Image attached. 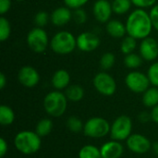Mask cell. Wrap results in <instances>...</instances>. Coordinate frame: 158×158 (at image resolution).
Here are the masks:
<instances>
[{"instance_id":"obj_37","label":"cell","mask_w":158,"mask_h":158,"mask_svg":"<svg viewBox=\"0 0 158 158\" xmlns=\"http://www.w3.org/2000/svg\"><path fill=\"white\" fill-rule=\"evenodd\" d=\"M7 150H8L7 143L3 137H1L0 138V157H4L7 154Z\"/></svg>"},{"instance_id":"obj_3","label":"cell","mask_w":158,"mask_h":158,"mask_svg":"<svg viewBox=\"0 0 158 158\" xmlns=\"http://www.w3.org/2000/svg\"><path fill=\"white\" fill-rule=\"evenodd\" d=\"M68 98L65 93L60 91H52L44 98V111L53 118H59L65 114L68 108Z\"/></svg>"},{"instance_id":"obj_42","label":"cell","mask_w":158,"mask_h":158,"mask_svg":"<svg viewBox=\"0 0 158 158\" xmlns=\"http://www.w3.org/2000/svg\"><path fill=\"white\" fill-rule=\"evenodd\" d=\"M15 1H17V2H21V1H25V0H15Z\"/></svg>"},{"instance_id":"obj_1","label":"cell","mask_w":158,"mask_h":158,"mask_svg":"<svg viewBox=\"0 0 158 158\" xmlns=\"http://www.w3.org/2000/svg\"><path fill=\"white\" fill-rule=\"evenodd\" d=\"M126 29L127 34L137 40L149 37L154 29L150 13L143 8L134 9L127 19Z\"/></svg>"},{"instance_id":"obj_24","label":"cell","mask_w":158,"mask_h":158,"mask_svg":"<svg viewBox=\"0 0 158 158\" xmlns=\"http://www.w3.org/2000/svg\"><path fill=\"white\" fill-rule=\"evenodd\" d=\"M112 9L113 13L117 15H124L129 12L131 7V0H113Z\"/></svg>"},{"instance_id":"obj_40","label":"cell","mask_w":158,"mask_h":158,"mask_svg":"<svg viewBox=\"0 0 158 158\" xmlns=\"http://www.w3.org/2000/svg\"><path fill=\"white\" fill-rule=\"evenodd\" d=\"M139 119H140L143 123H145V122H147L149 119H151V115H150V114H147V113H145V112H143V113L140 114Z\"/></svg>"},{"instance_id":"obj_15","label":"cell","mask_w":158,"mask_h":158,"mask_svg":"<svg viewBox=\"0 0 158 158\" xmlns=\"http://www.w3.org/2000/svg\"><path fill=\"white\" fill-rule=\"evenodd\" d=\"M102 158H120L123 155L124 147L120 142L111 140L105 143L100 147Z\"/></svg>"},{"instance_id":"obj_26","label":"cell","mask_w":158,"mask_h":158,"mask_svg":"<svg viewBox=\"0 0 158 158\" xmlns=\"http://www.w3.org/2000/svg\"><path fill=\"white\" fill-rule=\"evenodd\" d=\"M136 47H137V39L130 35H126L124 38H122L120 44V50L124 55H129L131 53H133Z\"/></svg>"},{"instance_id":"obj_23","label":"cell","mask_w":158,"mask_h":158,"mask_svg":"<svg viewBox=\"0 0 158 158\" xmlns=\"http://www.w3.org/2000/svg\"><path fill=\"white\" fill-rule=\"evenodd\" d=\"M78 156L79 158H102V155L100 148L92 144H86L81 148Z\"/></svg>"},{"instance_id":"obj_22","label":"cell","mask_w":158,"mask_h":158,"mask_svg":"<svg viewBox=\"0 0 158 158\" xmlns=\"http://www.w3.org/2000/svg\"><path fill=\"white\" fill-rule=\"evenodd\" d=\"M52 130H53L52 120L50 118H42L37 122L34 131L42 138L50 134Z\"/></svg>"},{"instance_id":"obj_11","label":"cell","mask_w":158,"mask_h":158,"mask_svg":"<svg viewBox=\"0 0 158 158\" xmlns=\"http://www.w3.org/2000/svg\"><path fill=\"white\" fill-rule=\"evenodd\" d=\"M77 48L85 53L96 50L100 45V38L92 31H84L80 33L77 37Z\"/></svg>"},{"instance_id":"obj_41","label":"cell","mask_w":158,"mask_h":158,"mask_svg":"<svg viewBox=\"0 0 158 158\" xmlns=\"http://www.w3.org/2000/svg\"><path fill=\"white\" fill-rule=\"evenodd\" d=\"M152 150H153L154 154L158 156V141L155 142L154 143H152Z\"/></svg>"},{"instance_id":"obj_31","label":"cell","mask_w":158,"mask_h":158,"mask_svg":"<svg viewBox=\"0 0 158 158\" xmlns=\"http://www.w3.org/2000/svg\"><path fill=\"white\" fill-rule=\"evenodd\" d=\"M147 76L149 78L150 83L155 87H158V61L153 63L149 67L147 70Z\"/></svg>"},{"instance_id":"obj_30","label":"cell","mask_w":158,"mask_h":158,"mask_svg":"<svg viewBox=\"0 0 158 158\" xmlns=\"http://www.w3.org/2000/svg\"><path fill=\"white\" fill-rule=\"evenodd\" d=\"M49 20H51L50 15L46 11L37 12L34 16V19H33V21H34L36 27H40V28H43L45 25H47Z\"/></svg>"},{"instance_id":"obj_33","label":"cell","mask_w":158,"mask_h":158,"mask_svg":"<svg viewBox=\"0 0 158 158\" xmlns=\"http://www.w3.org/2000/svg\"><path fill=\"white\" fill-rule=\"evenodd\" d=\"M63 1L65 6L70 9L81 8L89 2V0H63Z\"/></svg>"},{"instance_id":"obj_34","label":"cell","mask_w":158,"mask_h":158,"mask_svg":"<svg viewBox=\"0 0 158 158\" xmlns=\"http://www.w3.org/2000/svg\"><path fill=\"white\" fill-rule=\"evenodd\" d=\"M157 0H131L132 5L137 6L138 8H147V7H153Z\"/></svg>"},{"instance_id":"obj_36","label":"cell","mask_w":158,"mask_h":158,"mask_svg":"<svg viewBox=\"0 0 158 158\" xmlns=\"http://www.w3.org/2000/svg\"><path fill=\"white\" fill-rule=\"evenodd\" d=\"M11 7V0H0V14L5 15Z\"/></svg>"},{"instance_id":"obj_28","label":"cell","mask_w":158,"mask_h":158,"mask_svg":"<svg viewBox=\"0 0 158 158\" xmlns=\"http://www.w3.org/2000/svg\"><path fill=\"white\" fill-rule=\"evenodd\" d=\"M115 62H116L115 55L111 52H107V53H105L102 55L99 64L103 70H108L114 67Z\"/></svg>"},{"instance_id":"obj_12","label":"cell","mask_w":158,"mask_h":158,"mask_svg":"<svg viewBox=\"0 0 158 158\" xmlns=\"http://www.w3.org/2000/svg\"><path fill=\"white\" fill-rule=\"evenodd\" d=\"M19 82L26 88H33L40 81V74L31 66L22 67L18 73Z\"/></svg>"},{"instance_id":"obj_10","label":"cell","mask_w":158,"mask_h":158,"mask_svg":"<svg viewBox=\"0 0 158 158\" xmlns=\"http://www.w3.org/2000/svg\"><path fill=\"white\" fill-rule=\"evenodd\" d=\"M128 149L137 155H144L152 150V143L150 140L140 133H133L126 140Z\"/></svg>"},{"instance_id":"obj_7","label":"cell","mask_w":158,"mask_h":158,"mask_svg":"<svg viewBox=\"0 0 158 158\" xmlns=\"http://www.w3.org/2000/svg\"><path fill=\"white\" fill-rule=\"evenodd\" d=\"M131 118L126 115L118 117L112 123L110 129V136L113 140L122 142L126 141L132 133Z\"/></svg>"},{"instance_id":"obj_4","label":"cell","mask_w":158,"mask_h":158,"mask_svg":"<svg viewBox=\"0 0 158 158\" xmlns=\"http://www.w3.org/2000/svg\"><path fill=\"white\" fill-rule=\"evenodd\" d=\"M76 47V37L68 31H60L56 32L50 41V48L57 55L71 54Z\"/></svg>"},{"instance_id":"obj_18","label":"cell","mask_w":158,"mask_h":158,"mask_svg":"<svg viewBox=\"0 0 158 158\" xmlns=\"http://www.w3.org/2000/svg\"><path fill=\"white\" fill-rule=\"evenodd\" d=\"M106 30L107 34L115 39L124 38L127 33L126 24L118 19H110L106 25Z\"/></svg>"},{"instance_id":"obj_27","label":"cell","mask_w":158,"mask_h":158,"mask_svg":"<svg viewBox=\"0 0 158 158\" xmlns=\"http://www.w3.org/2000/svg\"><path fill=\"white\" fill-rule=\"evenodd\" d=\"M84 124L82 123L81 119L76 116H71L67 119V128L69 131L73 133H79L83 131Z\"/></svg>"},{"instance_id":"obj_2","label":"cell","mask_w":158,"mask_h":158,"mask_svg":"<svg viewBox=\"0 0 158 158\" xmlns=\"http://www.w3.org/2000/svg\"><path fill=\"white\" fill-rule=\"evenodd\" d=\"M14 144L16 149L22 155L31 156L40 150L42 140L35 131H21L15 136Z\"/></svg>"},{"instance_id":"obj_16","label":"cell","mask_w":158,"mask_h":158,"mask_svg":"<svg viewBox=\"0 0 158 158\" xmlns=\"http://www.w3.org/2000/svg\"><path fill=\"white\" fill-rule=\"evenodd\" d=\"M73 14L71 12V9L68 6H59L56 7L52 14L50 15L51 22L57 27L65 26L72 19Z\"/></svg>"},{"instance_id":"obj_21","label":"cell","mask_w":158,"mask_h":158,"mask_svg":"<svg viewBox=\"0 0 158 158\" xmlns=\"http://www.w3.org/2000/svg\"><path fill=\"white\" fill-rule=\"evenodd\" d=\"M15 120V112L13 109L6 105L0 106V124L2 126H9Z\"/></svg>"},{"instance_id":"obj_39","label":"cell","mask_w":158,"mask_h":158,"mask_svg":"<svg viewBox=\"0 0 158 158\" xmlns=\"http://www.w3.org/2000/svg\"><path fill=\"white\" fill-rule=\"evenodd\" d=\"M6 82H7V80H6V77L4 73H0V89L3 90L6 85Z\"/></svg>"},{"instance_id":"obj_9","label":"cell","mask_w":158,"mask_h":158,"mask_svg":"<svg viewBox=\"0 0 158 158\" xmlns=\"http://www.w3.org/2000/svg\"><path fill=\"white\" fill-rule=\"evenodd\" d=\"M125 83L128 89L135 94H143L151 84L147 74L138 70L128 73L125 78Z\"/></svg>"},{"instance_id":"obj_8","label":"cell","mask_w":158,"mask_h":158,"mask_svg":"<svg viewBox=\"0 0 158 158\" xmlns=\"http://www.w3.org/2000/svg\"><path fill=\"white\" fill-rule=\"evenodd\" d=\"M94 89L104 96H111L117 91V82L115 79L107 72L101 71L93 79Z\"/></svg>"},{"instance_id":"obj_5","label":"cell","mask_w":158,"mask_h":158,"mask_svg":"<svg viewBox=\"0 0 158 158\" xmlns=\"http://www.w3.org/2000/svg\"><path fill=\"white\" fill-rule=\"evenodd\" d=\"M111 125L110 123L103 118L94 117L89 118L83 127V133L85 136L92 139H101L110 134Z\"/></svg>"},{"instance_id":"obj_13","label":"cell","mask_w":158,"mask_h":158,"mask_svg":"<svg viewBox=\"0 0 158 158\" xmlns=\"http://www.w3.org/2000/svg\"><path fill=\"white\" fill-rule=\"evenodd\" d=\"M113 13L112 4L108 0H96L93 6V14L100 23H107Z\"/></svg>"},{"instance_id":"obj_38","label":"cell","mask_w":158,"mask_h":158,"mask_svg":"<svg viewBox=\"0 0 158 158\" xmlns=\"http://www.w3.org/2000/svg\"><path fill=\"white\" fill-rule=\"evenodd\" d=\"M150 115H151V120L158 124V105L152 108Z\"/></svg>"},{"instance_id":"obj_19","label":"cell","mask_w":158,"mask_h":158,"mask_svg":"<svg viewBox=\"0 0 158 158\" xmlns=\"http://www.w3.org/2000/svg\"><path fill=\"white\" fill-rule=\"evenodd\" d=\"M143 104L146 107L153 108L158 105V87H149L143 94Z\"/></svg>"},{"instance_id":"obj_35","label":"cell","mask_w":158,"mask_h":158,"mask_svg":"<svg viewBox=\"0 0 158 158\" xmlns=\"http://www.w3.org/2000/svg\"><path fill=\"white\" fill-rule=\"evenodd\" d=\"M149 13L153 23V27L158 31V4H156L153 7H151Z\"/></svg>"},{"instance_id":"obj_14","label":"cell","mask_w":158,"mask_h":158,"mask_svg":"<svg viewBox=\"0 0 158 158\" xmlns=\"http://www.w3.org/2000/svg\"><path fill=\"white\" fill-rule=\"evenodd\" d=\"M140 56L145 61H154L158 57V42L153 37L142 40L139 47Z\"/></svg>"},{"instance_id":"obj_6","label":"cell","mask_w":158,"mask_h":158,"mask_svg":"<svg viewBox=\"0 0 158 158\" xmlns=\"http://www.w3.org/2000/svg\"><path fill=\"white\" fill-rule=\"evenodd\" d=\"M26 43L29 48L37 54L44 53L50 45L47 32L40 27H34L28 32Z\"/></svg>"},{"instance_id":"obj_20","label":"cell","mask_w":158,"mask_h":158,"mask_svg":"<svg viewBox=\"0 0 158 158\" xmlns=\"http://www.w3.org/2000/svg\"><path fill=\"white\" fill-rule=\"evenodd\" d=\"M65 94L69 101L80 102L84 97V89L78 84H72L65 90Z\"/></svg>"},{"instance_id":"obj_17","label":"cell","mask_w":158,"mask_h":158,"mask_svg":"<svg viewBox=\"0 0 158 158\" xmlns=\"http://www.w3.org/2000/svg\"><path fill=\"white\" fill-rule=\"evenodd\" d=\"M51 83L57 91L66 90L70 83V75L66 69H58L53 74Z\"/></svg>"},{"instance_id":"obj_32","label":"cell","mask_w":158,"mask_h":158,"mask_svg":"<svg viewBox=\"0 0 158 158\" xmlns=\"http://www.w3.org/2000/svg\"><path fill=\"white\" fill-rule=\"evenodd\" d=\"M73 17L72 19H74V21L77 24H84L87 20V13L85 12V10L83 8H77L74 9V12L72 13Z\"/></svg>"},{"instance_id":"obj_29","label":"cell","mask_w":158,"mask_h":158,"mask_svg":"<svg viewBox=\"0 0 158 158\" xmlns=\"http://www.w3.org/2000/svg\"><path fill=\"white\" fill-rule=\"evenodd\" d=\"M11 33V25L8 19L5 17L0 18V41L5 42L6 41Z\"/></svg>"},{"instance_id":"obj_25","label":"cell","mask_w":158,"mask_h":158,"mask_svg":"<svg viewBox=\"0 0 158 158\" xmlns=\"http://www.w3.org/2000/svg\"><path fill=\"white\" fill-rule=\"evenodd\" d=\"M143 59L140 55L135 54L133 52V53H131L129 55H125L123 62H124V65L128 69H136L141 67V65L143 64Z\"/></svg>"}]
</instances>
